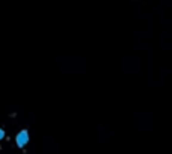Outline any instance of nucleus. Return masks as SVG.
I'll use <instances>...</instances> for the list:
<instances>
[{"label":"nucleus","instance_id":"nucleus-1","mask_svg":"<svg viewBox=\"0 0 172 154\" xmlns=\"http://www.w3.org/2000/svg\"><path fill=\"white\" fill-rule=\"evenodd\" d=\"M27 139H29V136H27V133H26V131H21V133L17 136V144L20 145V147H23V145H26L27 144Z\"/></svg>","mask_w":172,"mask_h":154},{"label":"nucleus","instance_id":"nucleus-2","mask_svg":"<svg viewBox=\"0 0 172 154\" xmlns=\"http://www.w3.org/2000/svg\"><path fill=\"white\" fill-rule=\"evenodd\" d=\"M2 138H3V131H2V130H0V139H2Z\"/></svg>","mask_w":172,"mask_h":154}]
</instances>
